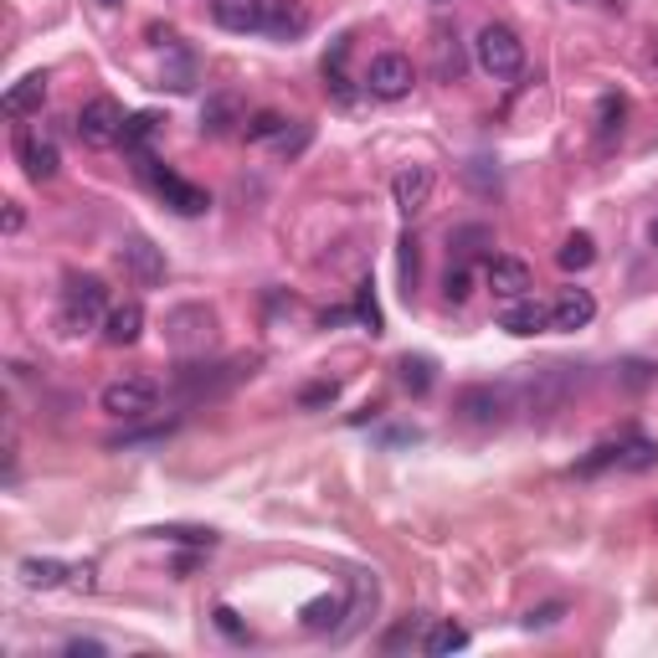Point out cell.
I'll return each instance as SVG.
<instances>
[{"label":"cell","instance_id":"obj_37","mask_svg":"<svg viewBox=\"0 0 658 658\" xmlns=\"http://www.w3.org/2000/svg\"><path fill=\"white\" fill-rule=\"evenodd\" d=\"M561 602H551V608H541V612H530V617H524V627H551V623H561Z\"/></svg>","mask_w":658,"mask_h":658},{"label":"cell","instance_id":"obj_19","mask_svg":"<svg viewBox=\"0 0 658 658\" xmlns=\"http://www.w3.org/2000/svg\"><path fill=\"white\" fill-rule=\"evenodd\" d=\"M139 335H145V309L139 304H118L103 314V339L108 345H135Z\"/></svg>","mask_w":658,"mask_h":658},{"label":"cell","instance_id":"obj_20","mask_svg":"<svg viewBox=\"0 0 658 658\" xmlns=\"http://www.w3.org/2000/svg\"><path fill=\"white\" fill-rule=\"evenodd\" d=\"M124 263L135 268L139 284H160V278H165V257H160V247L145 242V236H129V242H124Z\"/></svg>","mask_w":658,"mask_h":658},{"label":"cell","instance_id":"obj_39","mask_svg":"<svg viewBox=\"0 0 658 658\" xmlns=\"http://www.w3.org/2000/svg\"><path fill=\"white\" fill-rule=\"evenodd\" d=\"M217 627L227 633V638H242V623H236V612H232V608H217Z\"/></svg>","mask_w":658,"mask_h":658},{"label":"cell","instance_id":"obj_15","mask_svg":"<svg viewBox=\"0 0 658 658\" xmlns=\"http://www.w3.org/2000/svg\"><path fill=\"white\" fill-rule=\"evenodd\" d=\"M591 314H597V299H591L587 288H566L556 299V309H551V330H587L591 324Z\"/></svg>","mask_w":658,"mask_h":658},{"label":"cell","instance_id":"obj_24","mask_svg":"<svg viewBox=\"0 0 658 658\" xmlns=\"http://www.w3.org/2000/svg\"><path fill=\"white\" fill-rule=\"evenodd\" d=\"M658 463V442H648V438H627V442H617V469H627V473H648Z\"/></svg>","mask_w":658,"mask_h":658},{"label":"cell","instance_id":"obj_28","mask_svg":"<svg viewBox=\"0 0 658 658\" xmlns=\"http://www.w3.org/2000/svg\"><path fill=\"white\" fill-rule=\"evenodd\" d=\"M469 293H473V273H469V263L458 257L453 268L442 273V299H448V304H463Z\"/></svg>","mask_w":658,"mask_h":658},{"label":"cell","instance_id":"obj_40","mask_svg":"<svg viewBox=\"0 0 658 658\" xmlns=\"http://www.w3.org/2000/svg\"><path fill=\"white\" fill-rule=\"evenodd\" d=\"M68 654H72V658H99V654H103V643H93V638H72V643H68Z\"/></svg>","mask_w":658,"mask_h":658},{"label":"cell","instance_id":"obj_34","mask_svg":"<svg viewBox=\"0 0 658 658\" xmlns=\"http://www.w3.org/2000/svg\"><path fill=\"white\" fill-rule=\"evenodd\" d=\"M608 463H617V442L591 448V458H581V463H576V473H597V469H608Z\"/></svg>","mask_w":658,"mask_h":658},{"label":"cell","instance_id":"obj_10","mask_svg":"<svg viewBox=\"0 0 658 658\" xmlns=\"http://www.w3.org/2000/svg\"><path fill=\"white\" fill-rule=\"evenodd\" d=\"M427 51H432V78H438V83H463V72H469V51H463V42H458L453 26H438Z\"/></svg>","mask_w":658,"mask_h":658},{"label":"cell","instance_id":"obj_13","mask_svg":"<svg viewBox=\"0 0 658 658\" xmlns=\"http://www.w3.org/2000/svg\"><path fill=\"white\" fill-rule=\"evenodd\" d=\"M263 36H278V42H293V36L309 32V11L299 0H263Z\"/></svg>","mask_w":658,"mask_h":658},{"label":"cell","instance_id":"obj_42","mask_svg":"<svg viewBox=\"0 0 658 658\" xmlns=\"http://www.w3.org/2000/svg\"><path fill=\"white\" fill-rule=\"evenodd\" d=\"M99 5H118V0H99Z\"/></svg>","mask_w":658,"mask_h":658},{"label":"cell","instance_id":"obj_26","mask_svg":"<svg viewBox=\"0 0 658 658\" xmlns=\"http://www.w3.org/2000/svg\"><path fill=\"white\" fill-rule=\"evenodd\" d=\"M458 648H469V627L458 623H438L423 638V654H458Z\"/></svg>","mask_w":658,"mask_h":658},{"label":"cell","instance_id":"obj_2","mask_svg":"<svg viewBox=\"0 0 658 658\" xmlns=\"http://www.w3.org/2000/svg\"><path fill=\"white\" fill-rule=\"evenodd\" d=\"M108 309V288L93 273H72L68 288H62V330L68 335H83L99 324V314Z\"/></svg>","mask_w":658,"mask_h":658},{"label":"cell","instance_id":"obj_31","mask_svg":"<svg viewBox=\"0 0 658 658\" xmlns=\"http://www.w3.org/2000/svg\"><path fill=\"white\" fill-rule=\"evenodd\" d=\"M417 633H423V623H417V617H406V623L391 627L381 648H386V654H402V648H412V643H417Z\"/></svg>","mask_w":658,"mask_h":658},{"label":"cell","instance_id":"obj_29","mask_svg":"<svg viewBox=\"0 0 658 658\" xmlns=\"http://www.w3.org/2000/svg\"><path fill=\"white\" fill-rule=\"evenodd\" d=\"M154 129H160V118H154V114H135L129 124H124V150L145 154V145L154 139Z\"/></svg>","mask_w":658,"mask_h":658},{"label":"cell","instance_id":"obj_43","mask_svg":"<svg viewBox=\"0 0 658 658\" xmlns=\"http://www.w3.org/2000/svg\"><path fill=\"white\" fill-rule=\"evenodd\" d=\"M438 5H442V0H438Z\"/></svg>","mask_w":658,"mask_h":658},{"label":"cell","instance_id":"obj_36","mask_svg":"<svg viewBox=\"0 0 658 658\" xmlns=\"http://www.w3.org/2000/svg\"><path fill=\"white\" fill-rule=\"evenodd\" d=\"M355 309H360V320L371 324V335H381V309H376V293H371V284L360 288V299H355Z\"/></svg>","mask_w":658,"mask_h":658},{"label":"cell","instance_id":"obj_12","mask_svg":"<svg viewBox=\"0 0 658 658\" xmlns=\"http://www.w3.org/2000/svg\"><path fill=\"white\" fill-rule=\"evenodd\" d=\"M484 284L494 288V299H524V293L535 288V273L524 268L520 257H489V268H484Z\"/></svg>","mask_w":658,"mask_h":658},{"label":"cell","instance_id":"obj_16","mask_svg":"<svg viewBox=\"0 0 658 658\" xmlns=\"http://www.w3.org/2000/svg\"><path fill=\"white\" fill-rule=\"evenodd\" d=\"M42 103H47V72H26L16 88H5L0 108H5V118H26V114H36Z\"/></svg>","mask_w":658,"mask_h":658},{"label":"cell","instance_id":"obj_23","mask_svg":"<svg viewBox=\"0 0 658 658\" xmlns=\"http://www.w3.org/2000/svg\"><path fill=\"white\" fill-rule=\"evenodd\" d=\"M556 263H561L566 273L591 268V263H597V242H591L587 232H572V236H566V242L556 247Z\"/></svg>","mask_w":658,"mask_h":658},{"label":"cell","instance_id":"obj_25","mask_svg":"<svg viewBox=\"0 0 658 658\" xmlns=\"http://www.w3.org/2000/svg\"><path fill=\"white\" fill-rule=\"evenodd\" d=\"M339 617H350V608H345V597H314L304 608V627H314V633H324V627H335Z\"/></svg>","mask_w":658,"mask_h":658},{"label":"cell","instance_id":"obj_30","mask_svg":"<svg viewBox=\"0 0 658 658\" xmlns=\"http://www.w3.org/2000/svg\"><path fill=\"white\" fill-rule=\"evenodd\" d=\"M623 118H627V103L617 99V93H608V99H602V118H597V135L602 139L623 135Z\"/></svg>","mask_w":658,"mask_h":658},{"label":"cell","instance_id":"obj_18","mask_svg":"<svg viewBox=\"0 0 658 658\" xmlns=\"http://www.w3.org/2000/svg\"><path fill=\"white\" fill-rule=\"evenodd\" d=\"M211 16L227 32H257L263 26V0H211Z\"/></svg>","mask_w":658,"mask_h":658},{"label":"cell","instance_id":"obj_35","mask_svg":"<svg viewBox=\"0 0 658 658\" xmlns=\"http://www.w3.org/2000/svg\"><path fill=\"white\" fill-rule=\"evenodd\" d=\"M402 284H406V299H412V288H417V242L402 236Z\"/></svg>","mask_w":658,"mask_h":658},{"label":"cell","instance_id":"obj_22","mask_svg":"<svg viewBox=\"0 0 658 658\" xmlns=\"http://www.w3.org/2000/svg\"><path fill=\"white\" fill-rule=\"evenodd\" d=\"M232 124H247V118H236V99H232V93H217V99L201 108V135H227Z\"/></svg>","mask_w":658,"mask_h":658},{"label":"cell","instance_id":"obj_4","mask_svg":"<svg viewBox=\"0 0 658 658\" xmlns=\"http://www.w3.org/2000/svg\"><path fill=\"white\" fill-rule=\"evenodd\" d=\"M139 170L150 175V186L160 191V196H165V206H170V211H181V217H201L206 206H211V201H206V191H201V186H191V181H181L175 170L154 165L150 154H139Z\"/></svg>","mask_w":658,"mask_h":658},{"label":"cell","instance_id":"obj_27","mask_svg":"<svg viewBox=\"0 0 658 658\" xmlns=\"http://www.w3.org/2000/svg\"><path fill=\"white\" fill-rule=\"evenodd\" d=\"M288 129V118L284 114H273V108H263V114H253L247 124H242V135L253 139V145H268V139H278Z\"/></svg>","mask_w":658,"mask_h":658},{"label":"cell","instance_id":"obj_6","mask_svg":"<svg viewBox=\"0 0 658 658\" xmlns=\"http://www.w3.org/2000/svg\"><path fill=\"white\" fill-rule=\"evenodd\" d=\"M458 417L473 427H499L509 417V406H515V391L509 386H463L458 391Z\"/></svg>","mask_w":658,"mask_h":658},{"label":"cell","instance_id":"obj_41","mask_svg":"<svg viewBox=\"0 0 658 658\" xmlns=\"http://www.w3.org/2000/svg\"><path fill=\"white\" fill-rule=\"evenodd\" d=\"M648 242H654V253H658V217H654V227H648Z\"/></svg>","mask_w":658,"mask_h":658},{"label":"cell","instance_id":"obj_11","mask_svg":"<svg viewBox=\"0 0 658 658\" xmlns=\"http://www.w3.org/2000/svg\"><path fill=\"white\" fill-rule=\"evenodd\" d=\"M16 154H21V165H26V175H32V181H51V175L62 170V154H57V145H51L47 135H36V129H21V135H16Z\"/></svg>","mask_w":658,"mask_h":658},{"label":"cell","instance_id":"obj_5","mask_svg":"<svg viewBox=\"0 0 658 658\" xmlns=\"http://www.w3.org/2000/svg\"><path fill=\"white\" fill-rule=\"evenodd\" d=\"M412 83H417V72H412V57H402V51H381V57H371V68H366V88H371V99H381V103L406 99Z\"/></svg>","mask_w":658,"mask_h":658},{"label":"cell","instance_id":"obj_21","mask_svg":"<svg viewBox=\"0 0 658 658\" xmlns=\"http://www.w3.org/2000/svg\"><path fill=\"white\" fill-rule=\"evenodd\" d=\"M396 381H402L412 396H427L432 381H438V366H432L427 355H402V360H396Z\"/></svg>","mask_w":658,"mask_h":658},{"label":"cell","instance_id":"obj_17","mask_svg":"<svg viewBox=\"0 0 658 658\" xmlns=\"http://www.w3.org/2000/svg\"><path fill=\"white\" fill-rule=\"evenodd\" d=\"M16 576L32 591H51V587H62V581H72V576H78V566H68V561H51V556H26L16 566Z\"/></svg>","mask_w":658,"mask_h":658},{"label":"cell","instance_id":"obj_3","mask_svg":"<svg viewBox=\"0 0 658 658\" xmlns=\"http://www.w3.org/2000/svg\"><path fill=\"white\" fill-rule=\"evenodd\" d=\"M124 108H118L114 99H88L83 108H78V118H72V129H78V139H83L88 150H108V145H124Z\"/></svg>","mask_w":658,"mask_h":658},{"label":"cell","instance_id":"obj_7","mask_svg":"<svg viewBox=\"0 0 658 658\" xmlns=\"http://www.w3.org/2000/svg\"><path fill=\"white\" fill-rule=\"evenodd\" d=\"M99 402H103V412H108V417L135 423V417H150V412H154L160 391H154V381H139V376H129V381H108Z\"/></svg>","mask_w":658,"mask_h":658},{"label":"cell","instance_id":"obj_9","mask_svg":"<svg viewBox=\"0 0 658 658\" xmlns=\"http://www.w3.org/2000/svg\"><path fill=\"white\" fill-rule=\"evenodd\" d=\"M427 196H432V170H427V165L396 170V181H391V201H396V211H402V217H423Z\"/></svg>","mask_w":658,"mask_h":658},{"label":"cell","instance_id":"obj_32","mask_svg":"<svg viewBox=\"0 0 658 658\" xmlns=\"http://www.w3.org/2000/svg\"><path fill=\"white\" fill-rule=\"evenodd\" d=\"M335 396H339V381H314V386L299 391V406H309V412H314V406H330Z\"/></svg>","mask_w":658,"mask_h":658},{"label":"cell","instance_id":"obj_38","mask_svg":"<svg viewBox=\"0 0 658 658\" xmlns=\"http://www.w3.org/2000/svg\"><path fill=\"white\" fill-rule=\"evenodd\" d=\"M21 227H26V211H21V201H5V236H16Z\"/></svg>","mask_w":658,"mask_h":658},{"label":"cell","instance_id":"obj_1","mask_svg":"<svg viewBox=\"0 0 658 658\" xmlns=\"http://www.w3.org/2000/svg\"><path fill=\"white\" fill-rule=\"evenodd\" d=\"M473 57H478V68L489 72V78H520L524 72V42L509 32L505 21H489V26L478 32Z\"/></svg>","mask_w":658,"mask_h":658},{"label":"cell","instance_id":"obj_8","mask_svg":"<svg viewBox=\"0 0 658 658\" xmlns=\"http://www.w3.org/2000/svg\"><path fill=\"white\" fill-rule=\"evenodd\" d=\"M165 335H170V345L175 350H206L211 345V335H217V314L206 304H186V309H175L165 320Z\"/></svg>","mask_w":658,"mask_h":658},{"label":"cell","instance_id":"obj_33","mask_svg":"<svg viewBox=\"0 0 658 658\" xmlns=\"http://www.w3.org/2000/svg\"><path fill=\"white\" fill-rule=\"evenodd\" d=\"M154 535H165V541H186V545H217L211 530H186V524H165V530H154Z\"/></svg>","mask_w":658,"mask_h":658},{"label":"cell","instance_id":"obj_14","mask_svg":"<svg viewBox=\"0 0 658 658\" xmlns=\"http://www.w3.org/2000/svg\"><path fill=\"white\" fill-rule=\"evenodd\" d=\"M499 330H509V335H541V330H551V309L541 304V299H509L505 314H499Z\"/></svg>","mask_w":658,"mask_h":658}]
</instances>
